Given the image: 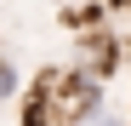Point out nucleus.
<instances>
[{
    "instance_id": "obj_1",
    "label": "nucleus",
    "mask_w": 131,
    "mask_h": 126,
    "mask_svg": "<svg viewBox=\"0 0 131 126\" xmlns=\"http://www.w3.org/2000/svg\"><path fill=\"white\" fill-rule=\"evenodd\" d=\"M0 92H6V97H23V75H17V63H0Z\"/></svg>"
},
{
    "instance_id": "obj_2",
    "label": "nucleus",
    "mask_w": 131,
    "mask_h": 126,
    "mask_svg": "<svg viewBox=\"0 0 131 126\" xmlns=\"http://www.w3.org/2000/svg\"><path fill=\"white\" fill-rule=\"evenodd\" d=\"M80 126H125V120H120L114 109H103V103H97V109H85V115H80Z\"/></svg>"
}]
</instances>
